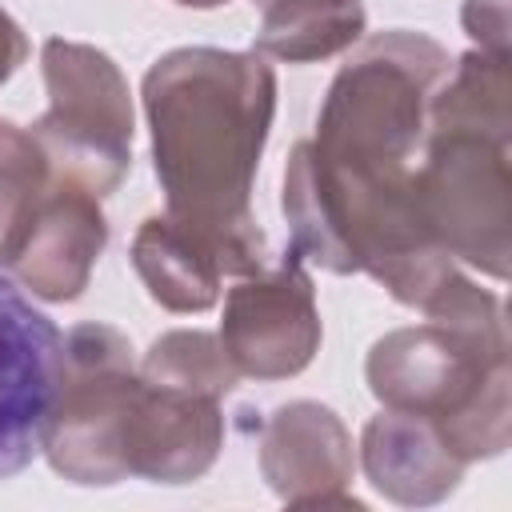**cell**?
<instances>
[{"label":"cell","mask_w":512,"mask_h":512,"mask_svg":"<svg viewBox=\"0 0 512 512\" xmlns=\"http://www.w3.org/2000/svg\"><path fill=\"white\" fill-rule=\"evenodd\" d=\"M224 440L220 396L136 380L124 428V472L164 484L196 480L212 468Z\"/></svg>","instance_id":"obj_9"},{"label":"cell","mask_w":512,"mask_h":512,"mask_svg":"<svg viewBox=\"0 0 512 512\" xmlns=\"http://www.w3.org/2000/svg\"><path fill=\"white\" fill-rule=\"evenodd\" d=\"M64 368V336L8 280H0V480L40 448Z\"/></svg>","instance_id":"obj_8"},{"label":"cell","mask_w":512,"mask_h":512,"mask_svg":"<svg viewBox=\"0 0 512 512\" xmlns=\"http://www.w3.org/2000/svg\"><path fill=\"white\" fill-rule=\"evenodd\" d=\"M52 160L40 140L0 120V264H12L44 192L52 188Z\"/></svg>","instance_id":"obj_15"},{"label":"cell","mask_w":512,"mask_h":512,"mask_svg":"<svg viewBox=\"0 0 512 512\" xmlns=\"http://www.w3.org/2000/svg\"><path fill=\"white\" fill-rule=\"evenodd\" d=\"M364 472L400 504H436L464 472V460L440 440L436 424L412 412H380L364 428Z\"/></svg>","instance_id":"obj_12"},{"label":"cell","mask_w":512,"mask_h":512,"mask_svg":"<svg viewBox=\"0 0 512 512\" xmlns=\"http://www.w3.org/2000/svg\"><path fill=\"white\" fill-rule=\"evenodd\" d=\"M368 384L384 408L432 420L464 464L508 444V340L500 312L428 320L384 336L368 356Z\"/></svg>","instance_id":"obj_3"},{"label":"cell","mask_w":512,"mask_h":512,"mask_svg":"<svg viewBox=\"0 0 512 512\" xmlns=\"http://www.w3.org/2000/svg\"><path fill=\"white\" fill-rule=\"evenodd\" d=\"M140 376L144 380H156V384L188 388V392L228 396L240 372L228 360L220 336H212V332H168L144 356Z\"/></svg>","instance_id":"obj_16"},{"label":"cell","mask_w":512,"mask_h":512,"mask_svg":"<svg viewBox=\"0 0 512 512\" xmlns=\"http://www.w3.org/2000/svg\"><path fill=\"white\" fill-rule=\"evenodd\" d=\"M104 216L96 192L68 176H52L36 220L8 264L12 276L40 300H72L84 292L88 272L104 248Z\"/></svg>","instance_id":"obj_10"},{"label":"cell","mask_w":512,"mask_h":512,"mask_svg":"<svg viewBox=\"0 0 512 512\" xmlns=\"http://www.w3.org/2000/svg\"><path fill=\"white\" fill-rule=\"evenodd\" d=\"M176 4H192V8H216V4H228V0H176Z\"/></svg>","instance_id":"obj_18"},{"label":"cell","mask_w":512,"mask_h":512,"mask_svg":"<svg viewBox=\"0 0 512 512\" xmlns=\"http://www.w3.org/2000/svg\"><path fill=\"white\" fill-rule=\"evenodd\" d=\"M132 264L152 300L172 312H204L220 296L216 256L168 216H148L132 240Z\"/></svg>","instance_id":"obj_13"},{"label":"cell","mask_w":512,"mask_h":512,"mask_svg":"<svg viewBox=\"0 0 512 512\" xmlns=\"http://www.w3.org/2000/svg\"><path fill=\"white\" fill-rule=\"evenodd\" d=\"M260 468L288 504H356L344 496L352 476V440L332 408L296 400L268 416Z\"/></svg>","instance_id":"obj_11"},{"label":"cell","mask_w":512,"mask_h":512,"mask_svg":"<svg viewBox=\"0 0 512 512\" xmlns=\"http://www.w3.org/2000/svg\"><path fill=\"white\" fill-rule=\"evenodd\" d=\"M128 340L108 324H80L64 336V368L44 428L52 468L76 484L124 480V428L140 372Z\"/></svg>","instance_id":"obj_6"},{"label":"cell","mask_w":512,"mask_h":512,"mask_svg":"<svg viewBox=\"0 0 512 512\" xmlns=\"http://www.w3.org/2000/svg\"><path fill=\"white\" fill-rule=\"evenodd\" d=\"M360 32V0H268L260 24V52L288 64H308L348 48Z\"/></svg>","instance_id":"obj_14"},{"label":"cell","mask_w":512,"mask_h":512,"mask_svg":"<svg viewBox=\"0 0 512 512\" xmlns=\"http://www.w3.org/2000/svg\"><path fill=\"white\" fill-rule=\"evenodd\" d=\"M220 344L236 372L260 380L296 376L312 360L320 344V312L296 252H288L276 272L244 280L228 292Z\"/></svg>","instance_id":"obj_7"},{"label":"cell","mask_w":512,"mask_h":512,"mask_svg":"<svg viewBox=\"0 0 512 512\" xmlns=\"http://www.w3.org/2000/svg\"><path fill=\"white\" fill-rule=\"evenodd\" d=\"M24 52H28V44H24V32L16 28V20L0 8V84L16 72V64L24 60Z\"/></svg>","instance_id":"obj_17"},{"label":"cell","mask_w":512,"mask_h":512,"mask_svg":"<svg viewBox=\"0 0 512 512\" xmlns=\"http://www.w3.org/2000/svg\"><path fill=\"white\" fill-rule=\"evenodd\" d=\"M156 176L168 220L196 236L220 272L264 268L252 180L276 108V76L256 52L176 48L144 76Z\"/></svg>","instance_id":"obj_2"},{"label":"cell","mask_w":512,"mask_h":512,"mask_svg":"<svg viewBox=\"0 0 512 512\" xmlns=\"http://www.w3.org/2000/svg\"><path fill=\"white\" fill-rule=\"evenodd\" d=\"M44 84L48 112L32 136L48 152L52 172L96 196L112 192L132 164V100L120 68L88 44L48 40Z\"/></svg>","instance_id":"obj_5"},{"label":"cell","mask_w":512,"mask_h":512,"mask_svg":"<svg viewBox=\"0 0 512 512\" xmlns=\"http://www.w3.org/2000/svg\"><path fill=\"white\" fill-rule=\"evenodd\" d=\"M444 68L448 56L428 36L384 32L336 72L316 140L300 144L284 172L296 256L328 272H368L384 288L436 256L416 216L408 156Z\"/></svg>","instance_id":"obj_1"},{"label":"cell","mask_w":512,"mask_h":512,"mask_svg":"<svg viewBox=\"0 0 512 512\" xmlns=\"http://www.w3.org/2000/svg\"><path fill=\"white\" fill-rule=\"evenodd\" d=\"M424 236L492 276L508 272V132L432 124L428 156L412 172Z\"/></svg>","instance_id":"obj_4"}]
</instances>
